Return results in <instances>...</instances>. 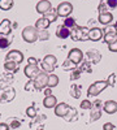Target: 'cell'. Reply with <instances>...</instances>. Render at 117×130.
<instances>
[{"instance_id":"37","label":"cell","mask_w":117,"mask_h":130,"mask_svg":"<svg viewBox=\"0 0 117 130\" xmlns=\"http://www.w3.org/2000/svg\"><path fill=\"white\" fill-rule=\"evenodd\" d=\"M26 115L29 116V117H31V118H34L35 116H37V111H35V108L31 105V107H29L27 109H26Z\"/></svg>"},{"instance_id":"2","label":"cell","mask_w":117,"mask_h":130,"mask_svg":"<svg viewBox=\"0 0 117 130\" xmlns=\"http://www.w3.org/2000/svg\"><path fill=\"white\" fill-rule=\"evenodd\" d=\"M48 73L46 72H39V74L34 78V86H35V90L40 91V90H44L46 87H48Z\"/></svg>"},{"instance_id":"6","label":"cell","mask_w":117,"mask_h":130,"mask_svg":"<svg viewBox=\"0 0 117 130\" xmlns=\"http://www.w3.org/2000/svg\"><path fill=\"white\" fill-rule=\"evenodd\" d=\"M56 12H57V16L66 18V17H69L70 13L73 12V5H72L69 2H62V3H60V4L57 5Z\"/></svg>"},{"instance_id":"25","label":"cell","mask_w":117,"mask_h":130,"mask_svg":"<svg viewBox=\"0 0 117 130\" xmlns=\"http://www.w3.org/2000/svg\"><path fill=\"white\" fill-rule=\"evenodd\" d=\"M70 96H73L74 99H78L81 96V86L79 85H72L70 87Z\"/></svg>"},{"instance_id":"38","label":"cell","mask_w":117,"mask_h":130,"mask_svg":"<svg viewBox=\"0 0 117 130\" xmlns=\"http://www.w3.org/2000/svg\"><path fill=\"white\" fill-rule=\"evenodd\" d=\"M25 90L26 91H31V90H35V86H34V79H30L26 85H25Z\"/></svg>"},{"instance_id":"22","label":"cell","mask_w":117,"mask_h":130,"mask_svg":"<svg viewBox=\"0 0 117 130\" xmlns=\"http://www.w3.org/2000/svg\"><path fill=\"white\" fill-rule=\"evenodd\" d=\"M51 25V22L49 21L43 16V17H40L38 21H37V24H35V27L38 29V30H47L48 29V26Z\"/></svg>"},{"instance_id":"16","label":"cell","mask_w":117,"mask_h":130,"mask_svg":"<svg viewBox=\"0 0 117 130\" xmlns=\"http://www.w3.org/2000/svg\"><path fill=\"white\" fill-rule=\"evenodd\" d=\"M10 24L12 22H10L8 18L2 21V24H0V34H2L3 37H7V35L10 34V31H12V25Z\"/></svg>"},{"instance_id":"40","label":"cell","mask_w":117,"mask_h":130,"mask_svg":"<svg viewBox=\"0 0 117 130\" xmlns=\"http://www.w3.org/2000/svg\"><path fill=\"white\" fill-rule=\"evenodd\" d=\"M20 125H21V122H20L18 120H16V118H12V121H10L9 127H13V129H16V127H20Z\"/></svg>"},{"instance_id":"19","label":"cell","mask_w":117,"mask_h":130,"mask_svg":"<svg viewBox=\"0 0 117 130\" xmlns=\"http://www.w3.org/2000/svg\"><path fill=\"white\" fill-rule=\"evenodd\" d=\"M56 35L60 39H66L70 37V29H68L65 25H60L56 29Z\"/></svg>"},{"instance_id":"39","label":"cell","mask_w":117,"mask_h":130,"mask_svg":"<svg viewBox=\"0 0 117 130\" xmlns=\"http://www.w3.org/2000/svg\"><path fill=\"white\" fill-rule=\"evenodd\" d=\"M107 82H108V86H114V82H116V74L114 73H112V74H109V77H108V79H107Z\"/></svg>"},{"instance_id":"5","label":"cell","mask_w":117,"mask_h":130,"mask_svg":"<svg viewBox=\"0 0 117 130\" xmlns=\"http://www.w3.org/2000/svg\"><path fill=\"white\" fill-rule=\"evenodd\" d=\"M22 38L27 43H34L38 39V29L33 26H26L22 30Z\"/></svg>"},{"instance_id":"11","label":"cell","mask_w":117,"mask_h":130,"mask_svg":"<svg viewBox=\"0 0 117 130\" xmlns=\"http://www.w3.org/2000/svg\"><path fill=\"white\" fill-rule=\"evenodd\" d=\"M86 57H87V62L90 64H98L102 60V53L98 50H90L86 52Z\"/></svg>"},{"instance_id":"42","label":"cell","mask_w":117,"mask_h":130,"mask_svg":"<svg viewBox=\"0 0 117 130\" xmlns=\"http://www.w3.org/2000/svg\"><path fill=\"white\" fill-rule=\"evenodd\" d=\"M108 5H107V3L105 2H100V4H99V13H102V12H107V10H105V8H107Z\"/></svg>"},{"instance_id":"1","label":"cell","mask_w":117,"mask_h":130,"mask_svg":"<svg viewBox=\"0 0 117 130\" xmlns=\"http://www.w3.org/2000/svg\"><path fill=\"white\" fill-rule=\"evenodd\" d=\"M89 32L90 29L89 27H81V26H76L70 30V37L73 40H89Z\"/></svg>"},{"instance_id":"3","label":"cell","mask_w":117,"mask_h":130,"mask_svg":"<svg viewBox=\"0 0 117 130\" xmlns=\"http://www.w3.org/2000/svg\"><path fill=\"white\" fill-rule=\"evenodd\" d=\"M107 87H108V82L107 81H96L89 87L87 95L89 96H98L103 90H105Z\"/></svg>"},{"instance_id":"24","label":"cell","mask_w":117,"mask_h":130,"mask_svg":"<svg viewBox=\"0 0 117 130\" xmlns=\"http://www.w3.org/2000/svg\"><path fill=\"white\" fill-rule=\"evenodd\" d=\"M65 121H68V122H74V121H77V109L76 108H70L69 109V112L62 117Z\"/></svg>"},{"instance_id":"45","label":"cell","mask_w":117,"mask_h":130,"mask_svg":"<svg viewBox=\"0 0 117 130\" xmlns=\"http://www.w3.org/2000/svg\"><path fill=\"white\" fill-rule=\"evenodd\" d=\"M27 64H31V65H38V61H37V59H35V57H29Z\"/></svg>"},{"instance_id":"18","label":"cell","mask_w":117,"mask_h":130,"mask_svg":"<svg viewBox=\"0 0 117 130\" xmlns=\"http://www.w3.org/2000/svg\"><path fill=\"white\" fill-rule=\"evenodd\" d=\"M103 109L105 113L108 115H113L117 112V102H113V100H107L103 105Z\"/></svg>"},{"instance_id":"34","label":"cell","mask_w":117,"mask_h":130,"mask_svg":"<svg viewBox=\"0 0 117 130\" xmlns=\"http://www.w3.org/2000/svg\"><path fill=\"white\" fill-rule=\"evenodd\" d=\"M38 38L40 40H47L49 38V32L47 30H38Z\"/></svg>"},{"instance_id":"23","label":"cell","mask_w":117,"mask_h":130,"mask_svg":"<svg viewBox=\"0 0 117 130\" xmlns=\"http://www.w3.org/2000/svg\"><path fill=\"white\" fill-rule=\"evenodd\" d=\"M20 68V64L14 62V61H5L4 62V69L9 73H16Z\"/></svg>"},{"instance_id":"33","label":"cell","mask_w":117,"mask_h":130,"mask_svg":"<svg viewBox=\"0 0 117 130\" xmlns=\"http://www.w3.org/2000/svg\"><path fill=\"white\" fill-rule=\"evenodd\" d=\"M40 68L43 69V72H46V73H52V72L55 70V67H51V65L46 64L44 61H42V62H40Z\"/></svg>"},{"instance_id":"10","label":"cell","mask_w":117,"mask_h":130,"mask_svg":"<svg viewBox=\"0 0 117 130\" xmlns=\"http://www.w3.org/2000/svg\"><path fill=\"white\" fill-rule=\"evenodd\" d=\"M5 61H14L17 64H21L24 61V55H22V52H20L17 50H12V51H9L7 53Z\"/></svg>"},{"instance_id":"32","label":"cell","mask_w":117,"mask_h":130,"mask_svg":"<svg viewBox=\"0 0 117 130\" xmlns=\"http://www.w3.org/2000/svg\"><path fill=\"white\" fill-rule=\"evenodd\" d=\"M10 46V40L7 37H2L0 38V50H5Z\"/></svg>"},{"instance_id":"43","label":"cell","mask_w":117,"mask_h":130,"mask_svg":"<svg viewBox=\"0 0 117 130\" xmlns=\"http://www.w3.org/2000/svg\"><path fill=\"white\" fill-rule=\"evenodd\" d=\"M108 48H109L111 52H117V40L111 43V44H108Z\"/></svg>"},{"instance_id":"7","label":"cell","mask_w":117,"mask_h":130,"mask_svg":"<svg viewBox=\"0 0 117 130\" xmlns=\"http://www.w3.org/2000/svg\"><path fill=\"white\" fill-rule=\"evenodd\" d=\"M16 91L13 87H7L0 90V103H9L14 99Z\"/></svg>"},{"instance_id":"8","label":"cell","mask_w":117,"mask_h":130,"mask_svg":"<svg viewBox=\"0 0 117 130\" xmlns=\"http://www.w3.org/2000/svg\"><path fill=\"white\" fill-rule=\"evenodd\" d=\"M102 102L100 100H95L94 103H92V107H91V112H90V120H91V122H94V121H96V120H99V118L102 117Z\"/></svg>"},{"instance_id":"27","label":"cell","mask_w":117,"mask_h":130,"mask_svg":"<svg viewBox=\"0 0 117 130\" xmlns=\"http://www.w3.org/2000/svg\"><path fill=\"white\" fill-rule=\"evenodd\" d=\"M59 85V77L56 74H54V73H51V75L48 77V87H56V86Z\"/></svg>"},{"instance_id":"26","label":"cell","mask_w":117,"mask_h":130,"mask_svg":"<svg viewBox=\"0 0 117 130\" xmlns=\"http://www.w3.org/2000/svg\"><path fill=\"white\" fill-rule=\"evenodd\" d=\"M61 68H62L64 70H70V72H72V70H74V69L77 68V65L74 64L73 61H70L69 59H66L65 61L62 62V65H61Z\"/></svg>"},{"instance_id":"47","label":"cell","mask_w":117,"mask_h":130,"mask_svg":"<svg viewBox=\"0 0 117 130\" xmlns=\"http://www.w3.org/2000/svg\"><path fill=\"white\" fill-rule=\"evenodd\" d=\"M44 94H46V96H49V95H52V92H51V87L46 89V90H44Z\"/></svg>"},{"instance_id":"14","label":"cell","mask_w":117,"mask_h":130,"mask_svg":"<svg viewBox=\"0 0 117 130\" xmlns=\"http://www.w3.org/2000/svg\"><path fill=\"white\" fill-rule=\"evenodd\" d=\"M51 9H52V4L48 2V0H40V2L37 4V12L38 13L46 14Z\"/></svg>"},{"instance_id":"35","label":"cell","mask_w":117,"mask_h":130,"mask_svg":"<svg viewBox=\"0 0 117 130\" xmlns=\"http://www.w3.org/2000/svg\"><path fill=\"white\" fill-rule=\"evenodd\" d=\"M81 74H82V70L81 69H74V70H72V75H70V79L72 81H76V79H78L79 77H81Z\"/></svg>"},{"instance_id":"36","label":"cell","mask_w":117,"mask_h":130,"mask_svg":"<svg viewBox=\"0 0 117 130\" xmlns=\"http://www.w3.org/2000/svg\"><path fill=\"white\" fill-rule=\"evenodd\" d=\"M82 109H91V107H92V103L90 100H82L81 102V105H79Z\"/></svg>"},{"instance_id":"41","label":"cell","mask_w":117,"mask_h":130,"mask_svg":"<svg viewBox=\"0 0 117 130\" xmlns=\"http://www.w3.org/2000/svg\"><path fill=\"white\" fill-rule=\"evenodd\" d=\"M105 3H107L108 8H116L117 7V0H105Z\"/></svg>"},{"instance_id":"29","label":"cell","mask_w":117,"mask_h":130,"mask_svg":"<svg viewBox=\"0 0 117 130\" xmlns=\"http://www.w3.org/2000/svg\"><path fill=\"white\" fill-rule=\"evenodd\" d=\"M44 17H46V18L49 21V22H55V21H56V18H57L59 16H57V12H56V10L51 9L49 12H47V13L44 14Z\"/></svg>"},{"instance_id":"17","label":"cell","mask_w":117,"mask_h":130,"mask_svg":"<svg viewBox=\"0 0 117 130\" xmlns=\"http://www.w3.org/2000/svg\"><path fill=\"white\" fill-rule=\"evenodd\" d=\"M70 109V107L66 104V103H60L55 107V115L59 116V117H64Z\"/></svg>"},{"instance_id":"15","label":"cell","mask_w":117,"mask_h":130,"mask_svg":"<svg viewBox=\"0 0 117 130\" xmlns=\"http://www.w3.org/2000/svg\"><path fill=\"white\" fill-rule=\"evenodd\" d=\"M103 37H104V34H103V30H102V29H99V27H92V29H90V32H89V39H90V40L98 42V40H100Z\"/></svg>"},{"instance_id":"28","label":"cell","mask_w":117,"mask_h":130,"mask_svg":"<svg viewBox=\"0 0 117 130\" xmlns=\"http://www.w3.org/2000/svg\"><path fill=\"white\" fill-rule=\"evenodd\" d=\"M13 0H0V9L2 10H9L13 7Z\"/></svg>"},{"instance_id":"48","label":"cell","mask_w":117,"mask_h":130,"mask_svg":"<svg viewBox=\"0 0 117 130\" xmlns=\"http://www.w3.org/2000/svg\"><path fill=\"white\" fill-rule=\"evenodd\" d=\"M114 26H116V29H117V22H116V25H114Z\"/></svg>"},{"instance_id":"12","label":"cell","mask_w":117,"mask_h":130,"mask_svg":"<svg viewBox=\"0 0 117 130\" xmlns=\"http://www.w3.org/2000/svg\"><path fill=\"white\" fill-rule=\"evenodd\" d=\"M25 75L29 78V79H34L37 75L39 74V67L38 65H31V64H27L26 67H25Z\"/></svg>"},{"instance_id":"20","label":"cell","mask_w":117,"mask_h":130,"mask_svg":"<svg viewBox=\"0 0 117 130\" xmlns=\"http://www.w3.org/2000/svg\"><path fill=\"white\" fill-rule=\"evenodd\" d=\"M99 22L100 24H103V25H109L111 22H112V20H113V16H112V13H109L108 10L107 12H102V13H99Z\"/></svg>"},{"instance_id":"31","label":"cell","mask_w":117,"mask_h":130,"mask_svg":"<svg viewBox=\"0 0 117 130\" xmlns=\"http://www.w3.org/2000/svg\"><path fill=\"white\" fill-rule=\"evenodd\" d=\"M64 25H65L68 29H73V27H76L77 26V24H76V20H74L73 17H66L65 18V21H64Z\"/></svg>"},{"instance_id":"44","label":"cell","mask_w":117,"mask_h":130,"mask_svg":"<svg viewBox=\"0 0 117 130\" xmlns=\"http://www.w3.org/2000/svg\"><path fill=\"white\" fill-rule=\"evenodd\" d=\"M103 130H114V125L111 124V122H107V124H104Z\"/></svg>"},{"instance_id":"30","label":"cell","mask_w":117,"mask_h":130,"mask_svg":"<svg viewBox=\"0 0 117 130\" xmlns=\"http://www.w3.org/2000/svg\"><path fill=\"white\" fill-rule=\"evenodd\" d=\"M43 61H44L46 64L51 65V67H55V68H56V62H57V59H56L54 55H47V56L43 59Z\"/></svg>"},{"instance_id":"13","label":"cell","mask_w":117,"mask_h":130,"mask_svg":"<svg viewBox=\"0 0 117 130\" xmlns=\"http://www.w3.org/2000/svg\"><path fill=\"white\" fill-rule=\"evenodd\" d=\"M13 82V73H4L0 75V90L9 87V85Z\"/></svg>"},{"instance_id":"9","label":"cell","mask_w":117,"mask_h":130,"mask_svg":"<svg viewBox=\"0 0 117 130\" xmlns=\"http://www.w3.org/2000/svg\"><path fill=\"white\" fill-rule=\"evenodd\" d=\"M68 59L70 61H73L76 65H78V64H81V61L83 59V53L79 48H72L68 53Z\"/></svg>"},{"instance_id":"21","label":"cell","mask_w":117,"mask_h":130,"mask_svg":"<svg viewBox=\"0 0 117 130\" xmlns=\"http://www.w3.org/2000/svg\"><path fill=\"white\" fill-rule=\"evenodd\" d=\"M43 105H44L46 108H55V107L57 105V99H56V96H54V95L46 96L44 100H43Z\"/></svg>"},{"instance_id":"4","label":"cell","mask_w":117,"mask_h":130,"mask_svg":"<svg viewBox=\"0 0 117 130\" xmlns=\"http://www.w3.org/2000/svg\"><path fill=\"white\" fill-rule=\"evenodd\" d=\"M103 34H104V42L107 44H111V43L116 42L117 40V29L116 26H111V25H107L105 29L103 30Z\"/></svg>"},{"instance_id":"46","label":"cell","mask_w":117,"mask_h":130,"mask_svg":"<svg viewBox=\"0 0 117 130\" xmlns=\"http://www.w3.org/2000/svg\"><path fill=\"white\" fill-rule=\"evenodd\" d=\"M0 130H9V125L2 122V124H0Z\"/></svg>"}]
</instances>
